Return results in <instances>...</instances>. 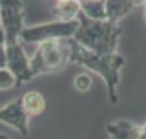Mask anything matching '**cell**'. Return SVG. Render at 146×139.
<instances>
[{
  "instance_id": "obj_1",
  "label": "cell",
  "mask_w": 146,
  "mask_h": 139,
  "mask_svg": "<svg viewBox=\"0 0 146 139\" xmlns=\"http://www.w3.org/2000/svg\"><path fill=\"white\" fill-rule=\"evenodd\" d=\"M70 45V63L95 73L104 81L108 99L112 104H117V87L121 79V69L125 65V57L120 53L99 55L84 48L74 39L68 40Z\"/></svg>"
},
{
  "instance_id": "obj_2",
  "label": "cell",
  "mask_w": 146,
  "mask_h": 139,
  "mask_svg": "<svg viewBox=\"0 0 146 139\" xmlns=\"http://www.w3.org/2000/svg\"><path fill=\"white\" fill-rule=\"evenodd\" d=\"M78 30L73 39L81 47L99 55L116 53L121 26L110 21H94L80 13Z\"/></svg>"
},
{
  "instance_id": "obj_3",
  "label": "cell",
  "mask_w": 146,
  "mask_h": 139,
  "mask_svg": "<svg viewBox=\"0 0 146 139\" xmlns=\"http://www.w3.org/2000/svg\"><path fill=\"white\" fill-rule=\"evenodd\" d=\"M68 40H50L38 44L35 53L30 59L33 78L42 74L59 73L70 63V45Z\"/></svg>"
},
{
  "instance_id": "obj_4",
  "label": "cell",
  "mask_w": 146,
  "mask_h": 139,
  "mask_svg": "<svg viewBox=\"0 0 146 139\" xmlns=\"http://www.w3.org/2000/svg\"><path fill=\"white\" fill-rule=\"evenodd\" d=\"M80 22L78 18L76 21L60 22L52 21L46 24L35 25V26L25 27L20 35V42L25 43H40L50 42V40H68L73 39L78 30Z\"/></svg>"
},
{
  "instance_id": "obj_5",
  "label": "cell",
  "mask_w": 146,
  "mask_h": 139,
  "mask_svg": "<svg viewBox=\"0 0 146 139\" xmlns=\"http://www.w3.org/2000/svg\"><path fill=\"white\" fill-rule=\"evenodd\" d=\"M0 11H1L0 25L5 33L7 44L20 43V35L26 27L24 3L17 0H1Z\"/></svg>"
},
{
  "instance_id": "obj_6",
  "label": "cell",
  "mask_w": 146,
  "mask_h": 139,
  "mask_svg": "<svg viewBox=\"0 0 146 139\" xmlns=\"http://www.w3.org/2000/svg\"><path fill=\"white\" fill-rule=\"evenodd\" d=\"M7 52V69L12 73L17 82V87L25 82L33 79L30 68V59H27L24 48L20 43L5 44Z\"/></svg>"
},
{
  "instance_id": "obj_7",
  "label": "cell",
  "mask_w": 146,
  "mask_h": 139,
  "mask_svg": "<svg viewBox=\"0 0 146 139\" xmlns=\"http://www.w3.org/2000/svg\"><path fill=\"white\" fill-rule=\"evenodd\" d=\"M29 118L30 117L22 108L21 97L0 108V122L8 125L22 136H26L29 134Z\"/></svg>"
},
{
  "instance_id": "obj_8",
  "label": "cell",
  "mask_w": 146,
  "mask_h": 139,
  "mask_svg": "<svg viewBox=\"0 0 146 139\" xmlns=\"http://www.w3.org/2000/svg\"><path fill=\"white\" fill-rule=\"evenodd\" d=\"M141 125H137L129 120H117L110 122L106 131L111 139H137Z\"/></svg>"
},
{
  "instance_id": "obj_9",
  "label": "cell",
  "mask_w": 146,
  "mask_h": 139,
  "mask_svg": "<svg viewBox=\"0 0 146 139\" xmlns=\"http://www.w3.org/2000/svg\"><path fill=\"white\" fill-rule=\"evenodd\" d=\"M104 5H106L107 21L119 24V21H121L128 14H131L134 8H137L140 4L134 1H128V0H123V1L108 0V1H104Z\"/></svg>"
},
{
  "instance_id": "obj_10",
  "label": "cell",
  "mask_w": 146,
  "mask_h": 139,
  "mask_svg": "<svg viewBox=\"0 0 146 139\" xmlns=\"http://www.w3.org/2000/svg\"><path fill=\"white\" fill-rule=\"evenodd\" d=\"M52 17L55 21L70 22L76 21L81 13L80 1H56L52 7Z\"/></svg>"
},
{
  "instance_id": "obj_11",
  "label": "cell",
  "mask_w": 146,
  "mask_h": 139,
  "mask_svg": "<svg viewBox=\"0 0 146 139\" xmlns=\"http://www.w3.org/2000/svg\"><path fill=\"white\" fill-rule=\"evenodd\" d=\"M22 108L29 117H38L46 109V100L38 91H27L21 96Z\"/></svg>"
},
{
  "instance_id": "obj_12",
  "label": "cell",
  "mask_w": 146,
  "mask_h": 139,
  "mask_svg": "<svg viewBox=\"0 0 146 139\" xmlns=\"http://www.w3.org/2000/svg\"><path fill=\"white\" fill-rule=\"evenodd\" d=\"M81 13L94 21H107L104 1H80Z\"/></svg>"
},
{
  "instance_id": "obj_13",
  "label": "cell",
  "mask_w": 146,
  "mask_h": 139,
  "mask_svg": "<svg viewBox=\"0 0 146 139\" xmlns=\"http://www.w3.org/2000/svg\"><path fill=\"white\" fill-rule=\"evenodd\" d=\"M91 86H93V78L88 73H80L73 79V87L76 88V91L82 92V94L88 92Z\"/></svg>"
},
{
  "instance_id": "obj_14",
  "label": "cell",
  "mask_w": 146,
  "mask_h": 139,
  "mask_svg": "<svg viewBox=\"0 0 146 139\" xmlns=\"http://www.w3.org/2000/svg\"><path fill=\"white\" fill-rule=\"evenodd\" d=\"M13 87H17L15 76L7 68L0 69V91H7Z\"/></svg>"
},
{
  "instance_id": "obj_15",
  "label": "cell",
  "mask_w": 146,
  "mask_h": 139,
  "mask_svg": "<svg viewBox=\"0 0 146 139\" xmlns=\"http://www.w3.org/2000/svg\"><path fill=\"white\" fill-rule=\"evenodd\" d=\"M7 44V38H5V33H4L3 27L0 25V47H5Z\"/></svg>"
},
{
  "instance_id": "obj_16",
  "label": "cell",
  "mask_w": 146,
  "mask_h": 139,
  "mask_svg": "<svg viewBox=\"0 0 146 139\" xmlns=\"http://www.w3.org/2000/svg\"><path fill=\"white\" fill-rule=\"evenodd\" d=\"M137 139H146V122L143 125H141L140 133H138V138Z\"/></svg>"
},
{
  "instance_id": "obj_17",
  "label": "cell",
  "mask_w": 146,
  "mask_h": 139,
  "mask_svg": "<svg viewBox=\"0 0 146 139\" xmlns=\"http://www.w3.org/2000/svg\"><path fill=\"white\" fill-rule=\"evenodd\" d=\"M0 139H9V138L5 135V134H0Z\"/></svg>"
},
{
  "instance_id": "obj_18",
  "label": "cell",
  "mask_w": 146,
  "mask_h": 139,
  "mask_svg": "<svg viewBox=\"0 0 146 139\" xmlns=\"http://www.w3.org/2000/svg\"><path fill=\"white\" fill-rule=\"evenodd\" d=\"M143 17H145V22H146V3H145V9H143Z\"/></svg>"
},
{
  "instance_id": "obj_19",
  "label": "cell",
  "mask_w": 146,
  "mask_h": 139,
  "mask_svg": "<svg viewBox=\"0 0 146 139\" xmlns=\"http://www.w3.org/2000/svg\"><path fill=\"white\" fill-rule=\"evenodd\" d=\"M0 20H1V11H0Z\"/></svg>"
}]
</instances>
